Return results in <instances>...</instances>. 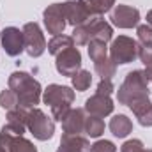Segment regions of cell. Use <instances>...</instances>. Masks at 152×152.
<instances>
[{"label":"cell","mask_w":152,"mask_h":152,"mask_svg":"<svg viewBox=\"0 0 152 152\" xmlns=\"http://www.w3.org/2000/svg\"><path fill=\"white\" fill-rule=\"evenodd\" d=\"M9 88L18 96V106L25 110H32L39 104L41 99V85L28 73L16 71L9 76Z\"/></svg>","instance_id":"cell-1"},{"label":"cell","mask_w":152,"mask_h":152,"mask_svg":"<svg viewBox=\"0 0 152 152\" xmlns=\"http://www.w3.org/2000/svg\"><path fill=\"white\" fill-rule=\"evenodd\" d=\"M42 99L46 104H50L53 118L62 122L66 118V115L71 112V104L75 101V92L69 87H62V85L53 83L44 90Z\"/></svg>","instance_id":"cell-2"},{"label":"cell","mask_w":152,"mask_h":152,"mask_svg":"<svg viewBox=\"0 0 152 152\" xmlns=\"http://www.w3.org/2000/svg\"><path fill=\"white\" fill-rule=\"evenodd\" d=\"M118 103L122 104H133L140 99L149 97V87H147V78L143 75V71H131L126 76L124 83L118 88Z\"/></svg>","instance_id":"cell-3"},{"label":"cell","mask_w":152,"mask_h":152,"mask_svg":"<svg viewBox=\"0 0 152 152\" xmlns=\"http://www.w3.org/2000/svg\"><path fill=\"white\" fill-rule=\"evenodd\" d=\"M27 129L34 134V138H37L41 142L50 140L55 133V122L39 108L28 110L27 115Z\"/></svg>","instance_id":"cell-4"},{"label":"cell","mask_w":152,"mask_h":152,"mask_svg":"<svg viewBox=\"0 0 152 152\" xmlns=\"http://www.w3.org/2000/svg\"><path fill=\"white\" fill-rule=\"evenodd\" d=\"M140 44L127 36H118L110 46V58L113 64H129L138 57Z\"/></svg>","instance_id":"cell-5"},{"label":"cell","mask_w":152,"mask_h":152,"mask_svg":"<svg viewBox=\"0 0 152 152\" xmlns=\"http://www.w3.org/2000/svg\"><path fill=\"white\" fill-rule=\"evenodd\" d=\"M23 42H25V51L30 57H41L44 53V50L48 48L39 25L34 21H30L23 27Z\"/></svg>","instance_id":"cell-6"},{"label":"cell","mask_w":152,"mask_h":152,"mask_svg":"<svg viewBox=\"0 0 152 152\" xmlns=\"http://www.w3.org/2000/svg\"><path fill=\"white\" fill-rule=\"evenodd\" d=\"M64 5V16H66V21L73 27H80V25H85L92 14L88 11V5L87 2L83 0H67Z\"/></svg>","instance_id":"cell-7"},{"label":"cell","mask_w":152,"mask_h":152,"mask_svg":"<svg viewBox=\"0 0 152 152\" xmlns=\"http://www.w3.org/2000/svg\"><path fill=\"white\" fill-rule=\"evenodd\" d=\"M55 67H57V71L62 76H71L73 78L81 69V55H80V51L73 46V48L58 53Z\"/></svg>","instance_id":"cell-8"},{"label":"cell","mask_w":152,"mask_h":152,"mask_svg":"<svg viewBox=\"0 0 152 152\" xmlns=\"http://www.w3.org/2000/svg\"><path fill=\"white\" fill-rule=\"evenodd\" d=\"M110 20L115 27L118 28H133L140 21V11L131 7V5H115V9L110 14Z\"/></svg>","instance_id":"cell-9"},{"label":"cell","mask_w":152,"mask_h":152,"mask_svg":"<svg viewBox=\"0 0 152 152\" xmlns=\"http://www.w3.org/2000/svg\"><path fill=\"white\" fill-rule=\"evenodd\" d=\"M66 16H64V5L62 4H51L44 11V25L46 30L53 36H58L66 28Z\"/></svg>","instance_id":"cell-10"},{"label":"cell","mask_w":152,"mask_h":152,"mask_svg":"<svg viewBox=\"0 0 152 152\" xmlns=\"http://www.w3.org/2000/svg\"><path fill=\"white\" fill-rule=\"evenodd\" d=\"M2 46L9 57H18L25 50L23 42V30L16 27H7L2 30Z\"/></svg>","instance_id":"cell-11"},{"label":"cell","mask_w":152,"mask_h":152,"mask_svg":"<svg viewBox=\"0 0 152 152\" xmlns=\"http://www.w3.org/2000/svg\"><path fill=\"white\" fill-rule=\"evenodd\" d=\"M0 145L7 152H37L32 142H28L23 136H14L5 127H2L0 131Z\"/></svg>","instance_id":"cell-12"},{"label":"cell","mask_w":152,"mask_h":152,"mask_svg":"<svg viewBox=\"0 0 152 152\" xmlns=\"http://www.w3.org/2000/svg\"><path fill=\"white\" fill-rule=\"evenodd\" d=\"M85 112L103 118L113 112V101L110 99V96H103V94L96 92L92 97H88L85 101Z\"/></svg>","instance_id":"cell-13"},{"label":"cell","mask_w":152,"mask_h":152,"mask_svg":"<svg viewBox=\"0 0 152 152\" xmlns=\"http://www.w3.org/2000/svg\"><path fill=\"white\" fill-rule=\"evenodd\" d=\"M87 30H88V37L90 41H103V42H108L112 36H113V30L110 27V23H106L103 18L99 16H92L87 23Z\"/></svg>","instance_id":"cell-14"},{"label":"cell","mask_w":152,"mask_h":152,"mask_svg":"<svg viewBox=\"0 0 152 152\" xmlns=\"http://www.w3.org/2000/svg\"><path fill=\"white\" fill-rule=\"evenodd\" d=\"M62 129L64 134H80L85 131V112L76 108L71 110L62 120Z\"/></svg>","instance_id":"cell-15"},{"label":"cell","mask_w":152,"mask_h":152,"mask_svg":"<svg viewBox=\"0 0 152 152\" xmlns=\"http://www.w3.org/2000/svg\"><path fill=\"white\" fill-rule=\"evenodd\" d=\"M57 152H90V143L80 134H64Z\"/></svg>","instance_id":"cell-16"},{"label":"cell","mask_w":152,"mask_h":152,"mask_svg":"<svg viewBox=\"0 0 152 152\" xmlns=\"http://www.w3.org/2000/svg\"><path fill=\"white\" fill-rule=\"evenodd\" d=\"M110 131L117 138H126L133 131V122L126 115H115L110 120Z\"/></svg>","instance_id":"cell-17"},{"label":"cell","mask_w":152,"mask_h":152,"mask_svg":"<svg viewBox=\"0 0 152 152\" xmlns=\"http://www.w3.org/2000/svg\"><path fill=\"white\" fill-rule=\"evenodd\" d=\"M73 44H75V41H73L71 36L58 34V36H53V37L50 39V42H48V51L57 57L58 53H62V51L73 48Z\"/></svg>","instance_id":"cell-18"},{"label":"cell","mask_w":152,"mask_h":152,"mask_svg":"<svg viewBox=\"0 0 152 152\" xmlns=\"http://www.w3.org/2000/svg\"><path fill=\"white\" fill-rule=\"evenodd\" d=\"M85 133L90 136V138H97L104 133V122L101 117H96V115H90L85 118Z\"/></svg>","instance_id":"cell-19"},{"label":"cell","mask_w":152,"mask_h":152,"mask_svg":"<svg viewBox=\"0 0 152 152\" xmlns=\"http://www.w3.org/2000/svg\"><path fill=\"white\" fill-rule=\"evenodd\" d=\"M94 69H96L97 75L101 76V80H112L115 76V64L110 57L104 58V60L94 62Z\"/></svg>","instance_id":"cell-20"},{"label":"cell","mask_w":152,"mask_h":152,"mask_svg":"<svg viewBox=\"0 0 152 152\" xmlns=\"http://www.w3.org/2000/svg\"><path fill=\"white\" fill-rule=\"evenodd\" d=\"M88 11L92 16H101L108 11H112V7L115 5V0H87Z\"/></svg>","instance_id":"cell-21"},{"label":"cell","mask_w":152,"mask_h":152,"mask_svg":"<svg viewBox=\"0 0 152 152\" xmlns=\"http://www.w3.org/2000/svg\"><path fill=\"white\" fill-rule=\"evenodd\" d=\"M71 80H73V87L78 92H85L90 87V83H92V75L88 71H85V69H80Z\"/></svg>","instance_id":"cell-22"},{"label":"cell","mask_w":152,"mask_h":152,"mask_svg":"<svg viewBox=\"0 0 152 152\" xmlns=\"http://www.w3.org/2000/svg\"><path fill=\"white\" fill-rule=\"evenodd\" d=\"M0 106H2L4 110H7V112L18 108V96H16L11 88L2 90V92H0Z\"/></svg>","instance_id":"cell-23"},{"label":"cell","mask_w":152,"mask_h":152,"mask_svg":"<svg viewBox=\"0 0 152 152\" xmlns=\"http://www.w3.org/2000/svg\"><path fill=\"white\" fill-rule=\"evenodd\" d=\"M90 152H117V147L110 140H99L94 145H90Z\"/></svg>","instance_id":"cell-24"},{"label":"cell","mask_w":152,"mask_h":152,"mask_svg":"<svg viewBox=\"0 0 152 152\" xmlns=\"http://www.w3.org/2000/svg\"><path fill=\"white\" fill-rule=\"evenodd\" d=\"M138 57L142 58V62L145 66H152V42L151 44H140Z\"/></svg>","instance_id":"cell-25"},{"label":"cell","mask_w":152,"mask_h":152,"mask_svg":"<svg viewBox=\"0 0 152 152\" xmlns=\"http://www.w3.org/2000/svg\"><path fill=\"white\" fill-rule=\"evenodd\" d=\"M138 39L142 44H151L152 42V27L151 25H140L138 27Z\"/></svg>","instance_id":"cell-26"},{"label":"cell","mask_w":152,"mask_h":152,"mask_svg":"<svg viewBox=\"0 0 152 152\" xmlns=\"http://www.w3.org/2000/svg\"><path fill=\"white\" fill-rule=\"evenodd\" d=\"M120 152H145V147H143V143L140 140H127L122 145Z\"/></svg>","instance_id":"cell-27"},{"label":"cell","mask_w":152,"mask_h":152,"mask_svg":"<svg viewBox=\"0 0 152 152\" xmlns=\"http://www.w3.org/2000/svg\"><path fill=\"white\" fill-rule=\"evenodd\" d=\"M112 92H113V83H112V80H101L99 85H97V94L110 96Z\"/></svg>","instance_id":"cell-28"},{"label":"cell","mask_w":152,"mask_h":152,"mask_svg":"<svg viewBox=\"0 0 152 152\" xmlns=\"http://www.w3.org/2000/svg\"><path fill=\"white\" fill-rule=\"evenodd\" d=\"M143 75L147 78V81H152V66H147V69L143 71Z\"/></svg>","instance_id":"cell-29"},{"label":"cell","mask_w":152,"mask_h":152,"mask_svg":"<svg viewBox=\"0 0 152 152\" xmlns=\"http://www.w3.org/2000/svg\"><path fill=\"white\" fill-rule=\"evenodd\" d=\"M147 25H151L152 27V9L147 12Z\"/></svg>","instance_id":"cell-30"},{"label":"cell","mask_w":152,"mask_h":152,"mask_svg":"<svg viewBox=\"0 0 152 152\" xmlns=\"http://www.w3.org/2000/svg\"><path fill=\"white\" fill-rule=\"evenodd\" d=\"M0 152H7V151H5V149H4V147H2V145H0Z\"/></svg>","instance_id":"cell-31"},{"label":"cell","mask_w":152,"mask_h":152,"mask_svg":"<svg viewBox=\"0 0 152 152\" xmlns=\"http://www.w3.org/2000/svg\"><path fill=\"white\" fill-rule=\"evenodd\" d=\"M145 152H152V149H149V151H145Z\"/></svg>","instance_id":"cell-32"}]
</instances>
